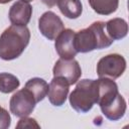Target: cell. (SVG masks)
Masks as SVG:
<instances>
[{"label": "cell", "instance_id": "6da1fadb", "mask_svg": "<svg viewBox=\"0 0 129 129\" xmlns=\"http://www.w3.org/2000/svg\"><path fill=\"white\" fill-rule=\"evenodd\" d=\"M98 103L102 113L112 121L121 119L126 112V101L119 94L117 84L109 78H100Z\"/></svg>", "mask_w": 129, "mask_h": 129}, {"label": "cell", "instance_id": "7a4b0ae2", "mask_svg": "<svg viewBox=\"0 0 129 129\" xmlns=\"http://www.w3.org/2000/svg\"><path fill=\"white\" fill-rule=\"evenodd\" d=\"M30 32L25 25H11L0 36V57L4 60L17 58L29 43Z\"/></svg>", "mask_w": 129, "mask_h": 129}, {"label": "cell", "instance_id": "3957f363", "mask_svg": "<svg viewBox=\"0 0 129 129\" xmlns=\"http://www.w3.org/2000/svg\"><path fill=\"white\" fill-rule=\"evenodd\" d=\"M113 41L106 33L105 22L103 21H96L88 28L75 33V48L78 52L102 49L110 46Z\"/></svg>", "mask_w": 129, "mask_h": 129}, {"label": "cell", "instance_id": "277c9868", "mask_svg": "<svg viewBox=\"0 0 129 129\" xmlns=\"http://www.w3.org/2000/svg\"><path fill=\"white\" fill-rule=\"evenodd\" d=\"M98 80H82L70 95V104L79 113H86L98 103Z\"/></svg>", "mask_w": 129, "mask_h": 129}, {"label": "cell", "instance_id": "5b68a950", "mask_svg": "<svg viewBox=\"0 0 129 129\" xmlns=\"http://www.w3.org/2000/svg\"><path fill=\"white\" fill-rule=\"evenodd\" d=\"M126 69L125 58L117 53H111L102 57L97 64V74L100 78L115 80L121 77Z\"/></svg>", "mask_w": 129, "mask_h": 129}, {"label": "cell", "instance_id": "8992f818", "mask_svg": "<svg viewBox=\"0 0 129 129\" xmlns=\"http://www.w3.org/2000/svg\"><path fill=\"white\" fill-rule=\"evenodd\" d=\"M36 101L31 94V92L23 88L17 91L10 99L9 107L11 113H13L17 117H27L34 110Z\"/></svg>", "mask_w": 129, "mask_h": 129}, {"label": "cell", "instance_id": "52a82bcc", "mask_svg": "<svg viewBox=\"0 0 129 129\" xmlns=\"http://www.w3.org/2000/svg\"><path fill=\"white\" fill-rule=\"evenodd\" d=\"M82 76V70L79 62L74 59L59 58L53 67V77H60L68 81L70 85L76 84Z\"/></svg>", "mask_w": 129, "mask_h": 129}, {"label": "cell", "instance_id": "ba28073f", "mask_svg": "<svg viewBox=\"0 0 129 129\" xmlns=\"http://www.w3.org/2000/svg\"><path fill=\"white\" fill-rule=\"evenodd\" d=\"M38 28L41 34L49 40H53L64 29L61 19L52 11L44 12L38 20Z\"/></svg>", "mask_w": 129, "mask_h": 129}, {"label": "cell", "instance_id": "9c48e42d", "mask_svg": "<svg viewBox=\"0 0 129 129\" xmlns=\"http://www.w3.org/2000/svg\"><path fill=\"white\" fill-rule=\"evenodd\" d=\"M75 31L72 29H63L55 38V50L60 58H74L78 51L75 48Z\"/></svg>", "mask_w": 129, "mask_h": 129}, {"label": "cell", "instance_id": "30bf717a", "mask_svg": "<svg viewBox=\"0 0 129 129\" xmlns=\"http://www.w3.org/2000/svg\"><path fill=\"white\" fill-rule=\"evenodd\" d=\"M70 84L60 77H53L48 86V100L53 106H61L68 97Z\"/></svg>", "mask_w": 129, "mask_h": 129}, {"label": "cell", "instance_id": "8fae6325", "mask_svg": "<svg viewBox=\"0 0 129 129\" xmlns=\"http://www.w3.org/2000/svg\"><path fill=\"white\" fill-rule=\"evenodd\" d=\"M32 7L28 2L17 1L9 10V19L14 25H26L31 17Z\"/></svg>", "mask_w": 129, "mask_h": 129}, {"label": "cell", "instance_id": "7c38bea8", "mask_svg": "<svg viewBox=\"0 0 129 129\" xmlns=\"http://www.w3.org/2000/svg\"><path fill=\"white\" fill-rule=\"evenodd\" d=\"M105 29L108 36L113 39H121L127 35L128 25L127 22L122 18H113L105 23Z\"/></svg>", "mask_w": 129, "mask_h": 129}, {"label": "cell", "instance_id": "4fadbf2b", "mask_svg": "<svg viewBox=\"0 0 129 129\" xmlns=\"http://www.w3.org/2000/svg\"><path fill=\"white\" fill-rule=\"evenodd\" d=\"M24 88L28 89L31 92L36 103L42 101L48 92V84L40 78H32L28 80Z\"/></svg>", "mask_w": 129, "mask_h": 129}, {"label": "cell", "instance_id": "5bb4252c", "mask_svg": "<svg viewBox=\"0 0 129 129\" xmlns=\"http://www.w3.org/2000/svg\"><path fill=\"white\" fill-rule=\"evenodd\" d=\"M57 5L60 12L71 19L78 18L83 11V6L80 0H58Z\"/></svg>", "mask_w": 129, "mask_h": 129}, {"label": "cell", "instance_id": "9a60e30c", "mask_svg": "<svg viewBox=\"0 0 129 129\" xmlns=\"http://www.w3.org/2000/svg\"><path fill=\"white\" fill-rule=\"evenodd\" d=\"M93 10L101 15H109L118 8L119 0H88Z\"/></svg>", "mask_w": 129, "mask_h": 129}, {"label": "cell", "instance_id": "2e32d148", "mask_svg": "<svg viewBox=\"0 0 129 129\" xmlns=\"http://www.w3.org/2000/svg\"><path fill=\"white\" fill-rule=\"evenodd\" d=\"M19 87V80L11 74L1 73L0 74V92L4 94L11 93Z\"/></svg>", "mask_w": 129, "mask_h": 129}, {"label": "cell", "instance_id": "e0dca14e", "mask_svg": "<svg viewBox=\"0 0 129 129\" xmlns=\"http://www.w3.org/2000/svg\"><path fill=\"white\" fill-rule=\"evenodd\" d=\"M16 128H39V125L32 118L22 117V119H20L16 125Z\"/></svg>", "mask_w": 129, "mask_h": 129}, {"label": "cell", "instance_id": "ac0fdd59", "mask_svg": "<svg viewBox=\"0 0 129 129\" xmlns=\"http://www.w3.org/2000/svg\"><path fill=\"white\" fill-rule=\"evenodd\" d=\"M10 115L9 113L0 106V129H6L10 126Z\"/></svg>", "mask_w": 129, "mask_h": 129}, {"label": "cell", "instance_id": "d6986e66", "mask_svg": "<svg viewBox=\"0 0 129 129\" xmlns=\"http://www.w3.org/2000/svg\"><path fill=\"white\" fill-rule=\"evenodd\" d=\"M42 2H43L46 6H48V7H53L54 5L57 4L58 0H42Z\"/></svg>", "mask_w": 129, "mask_h": 129}, {"label": "cell", "instance_id": "ffe728a7", "mask_svg": "<svg viewBox=\"0 0 129 129\" xmlns=\"http://www.w3.org/2000/svg\"><path fill=\"white\" fill-rule=\"evenodd\" d=\"M12 0H0V4H5V3H8Z\"/></svg>", "mask_w": 129, "mask_h": 129}, {"label": "cell", "instance_id": "44dd1931", "mask_svg": "<svg viewBox=\"0 0 129 129\" xmlns=\"http://www.w3.org/2000/svg\"><path fill=\"white\" fill-rule=\"evenodd\" d=\"M21 1H24V2H30V1H32V0H21Z\"/></svg>", "mask_w": 129, "mask_h": 129}]
</instances>
